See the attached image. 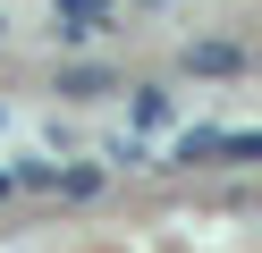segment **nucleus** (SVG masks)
Segmentation results:
<instances>
[{
    "instance_id": "obj_6",
    "label": "nucleus",
    "mask_w": 262,
    "mask_h": 253,
    "mask_svg": "<svg viewBox=\"0 0 262 253\" xmlns=\"http://www.w3.org/2000/svg\"><path fill=\"white\" fill-rule=\"evenodd\" d=\"M169 84H136V127H169Z\"/></svg>"
},
{
    "instance_id": "obj_5",
    "label": "nucleus",
    "mask_w": 262,
    "mask_h": 253,
    "mask_svg": "<svg viewBox=\"0 0 262 253\" xmlns=\"http://www.w3.org/2000/svg\"><path fill=\"white\" fill-rule=\"evenodd\" d=\"M262 160V135L254 127H220V169H254Z\"/></svg>"
},
{
    "instance_id": "obj_1",
    "label": "nucleus",
    "mask_w": 262,
    "mask_h": 253,
    "mask_svg": "<svg viewBox=\"0 0 262 253\" xmlns=\"http://www.w3.org/2000/svg\"><path fill=\"white\" fill-rule=\"evenodd\" d=\"M178 67H186V76H245V67H254V51L228 42V34H203V42L178 51Z\"/></svg>"
},
{
    "instance_id": "obj_4",
    "label": "nucleus",
    "mask_w": 262,
    "mask_h": 253,
    "mask_svg": "<svg viewBox=\"0 0 262 253\" xmlns=\"http://www.w3.org/2000/svg\"><path fill=\"white\" fill-rule=\"evenodd\" d=\"M51 186H59L68 202H93V194L110 186V169H102V160H76V169H51Z\"/></svg>"
},
{
    "instance_id": "obj_2",
    "label": "nucleus",
    "mask_w": 262,
    "mask_h": 253,
    "mask_svg": "<svg viewBox=\"0 0 262 253\" xmlns=\"http://www.w3.org/2000/svg\"><path fill=\"white\" fill-rule=\"evenodd\" d=\"M169 169H220V127H186L169 144Z\"/></svg>"
},
{
    "instance_id": "obj_7",
    "label": "nucleus",
    "mask_w": 262,
    "mask_h": 253,
    "mask_svg": "<svg viewBox=\"0 0 262 253\" xmlns=\"http://www.w3.org/2000/svg\"><path fill=\"white\" fill-rule=\"evenodd\" d=\"M9 194H17V177H9V169H0V202H9Z\"/></svg>"
},
{
    "instance_id": "obj_3",
    "label": "nucleus",
    "mask_w": 262,
    "mask_h": 253,
    "mask_svg": "<svg viewBox=\"0 0 262 253\" xmlns=\"http://www.w3.org/2000/svg\"><path fill=\"white\" fill-rule=\"evenodd\" d=\"M59 93H68V101H102V93H119V76L93 67V59H76V67H59Z\"/></svg>"
},
{
    "instance_id": "obj_9",
    "label": "nucleus",
    "mask_w": 262,
    "mask_h": 253,
    "mask_svg": "<svg viewBox=\"0 0 262 253\" xmlns=\"http://www.w3.org/2000/svg\"><path fill=\"white\" fill-rule=\"evenodd\" d=\"M0 118H9V110H0Z\"/></svg>"
},
{
    "instance_id": "obj_8",
    "label": "nucleus",
    "mask_w": 262,
    "mask_h": 253,
    "mask_svg": "<svg viewBox=\"0 0 262 253\" xmlns=\"http://www.w3.org/2000/svg\"><path fill=\"white\" fill-rule=\"evenodd\" d=\"M0 34H9V17H0Z\"/></svg>"
}]
</instances>
